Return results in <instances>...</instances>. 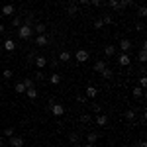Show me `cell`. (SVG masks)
Returning <instances> with one entry per match:
<instances>
[{"label":"cell","instance_id":"obj_1","mask_svg":"<svg viewBox=\"0 0 147 147\" xmlns=\"http://www.w3.org/2000/svg\"><path fill=\"white\" fill-rule=\"evenodd\" d=\"M34 35V26H28V24H22L20 30H18V37L20 39H30Z\"/></svg>","mask_w":147,"mask_h":147},{"label":"cell","instance_id":"obj_2","mask_svg":"<svg viewBox=\"0 0 147 147\" xmlns=\"http://www.w3.org/2000/svg\"><path fill=\"white\" fill-rule=\"evenodd\" d=\"M49 110H51V114H53V116H57V118H59V116H63V114H65V106H61V104H55V102H53Z\"/></svg>","mask_w":147,"mask_h":147},{"label":"cell","instance_id":"obj_3","mask_svg":"<svg viewBox=\"0 0 147 147\" xmlns=\"http://www.w3.org/2000/svg\"><path fill=\"white\" fill-rule=\"evenodd\" d=\"M75 59H77L79 63H86V61H88V51H86V49H79V51L75 53Z\"/></svg>","mask_w":147,"mask_h":147},{"label":"cell","instance_id":"obj_4","mask_svg":"<svg viewBox=\"0 0 147 147\" xmlns=\"http://www.w3.org/2000/svg\"><path fill=\"white\" fill-rule=\"evenodd\" d=\"M8 139H10V145L12 147H22L24 143H26V139L20 137V136H12V137H8Z\"/></svg>","mask_w":147,"mask_h":147},{"label":"cell","instance_id":"obj_5","mask_svg":"<svg viewBox=\"0 0 147 147\" xmlns=\"http://www.w3.org/2000/svg\"><path fill=\"white\" fill-rule=\"evenodd\" d=\"M118 61H120L122 67H127V65L131 63V57H129V53H120V59H118Z\"/></svg>","mask_w":147,"mask_h":147},{"label":"cell","instance_id":"obj_6","mask_svg":"<svg viewBox=\"0 0 147 147\" xmlns=\"http://www.w3.org/2000/svg\"><path fill=\"white\" fill-rule=\"evenodd\" d=\"M34 43H35V45H39V47H43V45H47V43H49V39H47L45 34H41V35H37V37H35Z\"/></svg>","mask_w":147,"mask_h":147},{"label":"cell","instance_id":"obj_7","mask_svg":"<svg viewBox=\"0 0 147 147\" xmlns=\"http://www.w3.org/2000/svg\"><path fill=\"white\" fill-rule=\"evenodd\" d=\"M34 63H35V67H37V69H43V67L47 65V57H43V55H37V57H35V61H34Z\"/></svg>","mask_w":147,"mask_h":147},{"label":"cell","instance_id":"obj_8","mask_svg":"<svg viewBox=\"0 0 147 147\" xmlns=\"http://www.w3.org/2000/svg\"><path fill=\"white\" fill-rule=\"evenodd\" d=\"M120 49H122V53H127V51L131 49V41H129V39H122V41H120Z\"/></svg>","mask_w":147,"mask_h":147},{"label":"cell","instance_id":"obj_9","mask_svg":"<svg viewBox=\"0 0 147 147\" xmlns=\"http://www.w3.org/2000/svg\"><path fill=\"white\" fill-rule=\"evenodd\" d=\"M106 67H108V65H106V61H104V59H98V61L94 63V71H96V73H102Z\"/></svg>","mask_w":147,"mask_h":147},{"label":"cell","instance_id":"obj_10","mask_svg":"<svg viewBox=\"0 0 147 147\" xmlns=\"http://www.w3.org/2000/svg\"><path fill=\"white\" fill-rule=\"evenodd\" d=\"M57 61H59V63H69V61H71V53H69V51H61Z\"/></svg>","mask_w":147,"mask_h":147},{"label":"cell","instance_id":"obj_11","mask_svg":"<svg viewBox=\"0 0 147 147\" xmlns=\"http://www.w3.org/2000/svg\"><path fill=\"white\" fill-rule=\"evenodd\" d=\"M4 49H6L8 53H12V51L16 49V43H14V39H10V37H8V39L4 41Z\"/></svg>","mask_w":147,"mask_h":147},{"label":"cell","instance_id":"obj_12","mask_svg":"<svg viewBox=\"0 0 147 147\" xmlns=\"http://www.w3.org/2000/svg\"><path fill=\"white\" fill-rule=\"evenodd\" d=\"M14 12H16V8H14L12 4H6V6H2V14H4V16H12Z\"/></svg>","mask_w":147,"mask_h":147},{"label":"cell","instance_id":"obj_13","mask_svg":"<svg viewBox=\"0 0 147 147\" xmlns=\"http://www.w3.org/2000/svg\"><path fill=\"white\" fill-rule=\"evenodd\" d=\"M45 30H47V28H45V24H41V22H39V24H35V26H34V32H37V35L45 34Z\"/></svg>","mask_w":147,"mask_h":147},{"label":"cell","instance_id":"obj_14","mask_svg":"<svg viewBox=\"0 0 147 147\" xmlns=\"http://www.w3.org/2000/svg\"><path fill=\"white\" fill-rule=\"evenodd\" d=\"M67 14L69 16H77V14H79V6H77V4H69Z\"/></svg>","mask_w":147,"mask_h":147},{"label":"cell","instance_id":"obj_15","mask_svg":"<svg viewBox=\"0 0 147 147\" xmlns=\"http://www.w3.org/2000/svg\"><path fill=\"white\" fill-rule=\"evenodd\" d=\"M96 124H98V125H102V127H104V125L108 124V116H106V114H100V116L96 118Z\"/></svg>","mask_w":147,"mask_h":147},{"label":"cell","instance_id":"obj_16","mask_svg":"<svg viewBox=\"0 0 147 147\" xmlns=\"http://www.w3.org/2000/svg\"><path fill=\"white\" fill-rule=\"evenodd\" d=\"M26 94H28L30 100H35V98H37V90H35L34 86H32V88H26Z\"/></svg>","mask_w":147,"mask_h":147},{"label":"cell","instance_id":"obj_17","mask_svg":"<svg viewBox=\"0 0 147 147\" xmlns=\"http://www.w3.org/2000/svg\"><path fill=\"white\" fill-rule=\"evenodd\" d=\"M98 134H96V131H90V134H88V136H86V139H88V143H96V141H98Z\"/></svg>","mask_w":147,"mask_h":147},{"label":"cell","instance_id":"obj_18","mask_svg":"<svg viewBox=\"0 0 147 147\" xmlns=\"http://www.w3.org/2000/svg\"><path fill=\"white\" fill-rule=\"evenodd\" d=\"M108 4H110V8L116 12H120L122 8H120V0H108Z\"/></svg>","mask_w":147,"mask_h":147},{"label":"cell","instance_id":"obj_19","mask_svg":"<svg viewBox=\"0 0 147 147\" xmlns=\"http://www.w3.org/2000/svg\"><path fill=\"white\" fill-rule=\"evenodd\" d=\"M131 94H134V98H141L145 92H143V88H141V86H137V88H134V90H131Z\"/></svg>","mask_w":147,"mask_h":147},{"label":"cell","instance_id":"obj_20","mask_svg":"<svg viewBox=\"0 0 147 147\" xmlns=\"http://www.w3.org/2000/svg\"><path fill=\"white\" fill-rule=\"evenodd\" d=\"M96 94H98V90H96L94 86H88V88H86V98H94Z\"/></svg>","mask_w":147,"mask_h":147},{"label":"cell","instance_id":"obj_21","mask_svg":"<svg viewBox=\"0 0 147 147\" xmlns=\"http://www.w3.org/2000/svg\"><path fill=\"white\" fill-rule=\"evenodd\" d=\"M104 53H106L108 57H112L114 53H116V47H114V45H106V47H104Z\"/></svg>","mask_w":147,"mask_h":147},{"label":"cell","instance_id":"obj_22","mask_svg":"<svg viewBox=\"0 0 147 147\" xmlns=\"http://www.w3.org/2000/svg\"><path fill=\"white\" fill-rule=\"evenodd\" d=\"M22 84L26 86V88H32V86H34V79H30V77H26V79L22 80Z\"/></svg>","mask_w":147,"mask_h":147},{"label":"cell","instance_id":"obj_23","mask_svg":"<svg viewBox=\"0 0 147 147\" xmlns=\"http://www.w3.org/2000/svg\"><path fill=\"white\" fill-rule=\"evenodd\" d=\"M100 75H102V77H104V79H106V80H110V79H112V71H110V69H108V67L104 69V71H102Z\"/></svg>","mask_w":147,"mask_h":147},{"label":"cell","instance_id":"obj_24","mask_svg":"<svg viewBox=\"0 0 147 147\" xmlns=\"http://www.w3.org/2000/svg\"><path fill=\"white\" fill-rule=\"evenodd\" d=\"M137 59H139L141 63H145V61H147V51H145V49H141V51H139V55H137Z\"/></svg>","mask_w":147,"mask_h":147},{"label":"cell","instance_id":"obj_25","mask_svg":"<svg viewBox=\"0 0 147 147\" xmlns=\"http://www.w3.org/2000/svg\"><path fill=\"white\" fill-rule=\"evenodd\" d=\"M14 90L18 92V94H24V92H26V86H24L22 82H18V84H16V86H14Z\"/></svg>","mask_w":147,"mask_h":147},{"label":"cell","instance_id":"obj_26","mask_svg":"<svg viewBox=\"0 0 147 147\" xmlns=\"http://www.w3.org/2000/svg\"><path fill=\"white\" fill-rule=\"evenodd\" d=\"M134 4V0H120V8L124 10V8H127V6H131Z\"/></svg>","mask_w":147,"mask_h":147},{"label":"cell","instance_id":"obj_27","mask_svg":"<svg viewBox=\"0 0 147 147\" xmlns=\"http://www.w3.org/2000/svg\"><path fill=\"white\" fill-rule=\"evenodd\" d=\"M49 80H51V82H53V84H59V82H61V75H51V77H49Z\"/></svg>","mask_w":147,"mask_h":147},{"label":"cell","instance_id":"obj_28","mask_svg":"<svg viewBox=\"0 0 147 147\" xmlns=\"http://www.w3.org/2000/svg\"><path fill=\"white\" fill-rule=\"evenodd\" d=\"M100 20H102V24H112V16L110 14H104Z\"/></svg>","mask_w":147,"mask_h":147},{"label":"cell","instance_id":"obj_29","mask_svg":"<svg viewBox=\"0 0 147 147\" xmlns=\"http://www.w3.org/2000/svg\"><path fill=\"white\" fill-rule=\"evenodd\" d=\"M2 77H4V79H12V77H14V73H12L10 69H6V71L2 73Z\"/></svg>","mask_w":147,"mask_h":147},{"label":"cell","instance_id":"obj_30","mask_svg":"<svg viewBox=\"0 0 147 147\" xmlns=\"http://www.w3.org/2000/svg\"><path fill=\"white\" fill-rule=\"evenodd\" d=\"M12 26H14V28H20V26H22V18H14V20H12Z\"/></svg>","mask_w":147,"mask_h":147},{"label":"cell","instance_id":"obj_31","mask_svg":"<svg viewBox=\"0 0 147 147\" xmlns=\"http://www.w3.org/2000/svg\"><path fill=\"white\" fill-rule=\"evenodd\" d=\"M125 118H127V120H136V112H134V110H127V112H125Z\"/></svg>","mask_w":147,"mask_h":147},{"label":"cell","instance_id":"obj_32","mask_svg":"<svg viewBox=\"0 0 147 147\" xmlns=\"http://www.w3.org/2000/svg\"><path fill=\"white\" fill-rule=\"evenodd\" d=\"M69 141H71V143H77V141H79V136H77V134L73 131V134L69 136Z\"/></svg>","mask_w":147,"mask_h":147},{"label":"cell","instance_id":"obj_33","mask_svg":"<svg viewBox=\"0 0 147 147\" xmlns=\"http://www.w3.org/2000/svg\"><path fill=\"white\" fill-rule=\"evenodd\" d=\"M137 14H139L141 18H145V14H147V8H145V6H139V10H137Z\"/></svg>","mask_w":147,"mask_h":147},{"label":"cell","instance_id":"obj_34","mask_svg":"<svg viewBox=\"0 0 147 147\" xmlns=\"http://www.w3.org/2000/svg\"><path fill=\"white\" fill-rule=\"evenodd\" d=\"M80 122H82V124H88V122H92V118L84 114V116H80Z\"/></svg>","mask_w":147,"mask_h":147},{"label":"cell","instance_id":"obj_35","mask_svg":"<svg viewBox=\"0 0 147 147\" xmlns=\"http://www.w3.org/2000/svg\"><path fill=\"white\" fill-rule=\"evenodd\" d=\"M4 136H6V137H12V136H14V129H12V127H6V129H4Z\"/></svg>","mask_w":147,"mask_h":147},{"label":"cell","instance_id":"obj_36","mask_svg":"<svg viewBox=\"0 0 147 147\" xmlns=\"http://www.w3.org/2000/svg\"><path fill=\"white\" fill-rule=\"evenodd\" d=\"M139 86H141V88H145V86H147V79H145V77L139 79Z\"/></svg>","mask_w":147,"mask_h":147},{"label":"cell","instance_id":"obj_37","mask_svg":"<svg viewBox=\"0 0 147 147\" xmlns=\"http://www.w3.org/2000/svg\"><path fill=\"white\" fill-rule=\"evenodd\" d=\"M35 57H37V55H35L34 51H32V53L28 55V63H34V61H35Z\"/></svg>","mask_w":147,"mask_h":147},{"label":"cell","instance_id":"obj_38","mask_svg":"<svg viewBox=\"0 0 147 147\" xmlns=\"http://www.w3.org/2000/svg\"><path fill=\"white\" fill-rule=\"evenodd\" d=\"M35 79H37V80H43V79H45V75H43L41 71H37V73H35Z\"/></svg>","mask_w":147,"mask_h":147},{"label":"cell","instance_id":"obj_39","mask_svg":"<svg viewBox=\"0 0 147 147\" xmlns=\"http://www.w3.org/2000/svg\"><path fill=\"white\" fill-rule=\"evenodd\" d=\"M134 147H147V143H145V139H141V141H137Z\"/></svg>","mask_w":147,"mask_h":147},{"label":"cell","instance_id":"obj_40","mask_svg":"<svg viewBox=\"0 0 147 147\" xmlns=\"http://www.w3.org/2000/svg\"><path fill=\"white\" fill-rule=\"evenodd\" d=\"M102 26H104V24H102V20H96V22H94V28H96V30H100Z\"/></svg>","mask_w":147,"mask_h":147},{"label":"cell","instance_id":"obj_41","mask_svg":"<svg viewBox=\"0 0 147 147\" xmlns=\"http://www.w3.org/2000/svg\"><path fill=\"white\" fill-rule=\"evenodd\" d=\"M143 28H145V26H143V22H139V24L136 26V30H137V32H143Z\"/></svg>","mask_w":147,"mask_h":147},{"label":"cell","instance_id":"obj_42","mask_svg":"<svg viewBox=\"0 0 147 147\" xmlns=\"http://www.w3.org/2000/svg\"><path fill=\"white\" fill-rule=\"evenodd\" d=\"M47 63H49V65H51V67H53V69H55L57 65H59V61H57V59H53V61H47Z\"/></svg>","mask_w":147,"mask_h":147},{"label":"cell","instance_id":"obj_43","mask_svg":"<svg viewBox=\"0 0 147 147\" xmlns=\"http://www.w3.org/2000/svg\"><path fill=\"white\" fill-rule=\"evenodd\" d=\"M90 2L94 4V6H100V4H102V0H90Z\"/></svg>","mask_w":147,"mask_h":147},{"label":"cell","instance_id":"obj_44","mask_svg":"<svg viewBox=\"0 0 147 147\" xmlns=\"http://www.w3.org/2000/svg\"><path fill=\"white\" fill-rule=\"evenodd\" d=\"M4 32H6V26H4V24H0V34H4Z\"/></svg>","mask_w":147,"mask_h":147},{"label":"cell","instance_id":"obj_45","mask_svg":"<svg viewBox=\"0 0 147 147\" xmlns=\"http://www.w3.org/2000/svg\"><path fill=\"white\" fill-rule=\"evenodd\" d=\"M4 143H6V139H4V137H0V147H4Z\"/></svg>","mask_w":147,"mask_h":147},{"label":"cell","instance_id":"obj_46","mask_svg":"<svg viewBox=\"0 0 147 147\" xmlns=\"http://www.w3.org/2000/svg\"><path fill=\"white\" fill-rule=\"evenodd\" d=\"M77 2H80V4H86V2H88V0H77Z\"/></svg>","mask_w":147,"mask_h":147},{"label":"cell","instance_id":"obj_47","mask_svg":"<svg viewBox=\"0 0 147 147\" xmlns=\"http://www.w3.org/2000/svg\"><path fill=\"white\" fill-rule=\"evenodd\" d=\"M84 147H94V143H86V145H84Z\"/></svg>","mask_w":147,"mask_h":147},{"label":"cell","instance_id":"obj_48","mask_svg":"<svg viewBox=\"0 0 147 147\" xmlns=\"http://www.w3.org/2000/svg\"><path fill=\"white\" fill-rule=\"evenodd\" d=\"M0 96H2V90H0Z\"/></svg>","mask_w":147,"mask_h":147}]
</instances>
